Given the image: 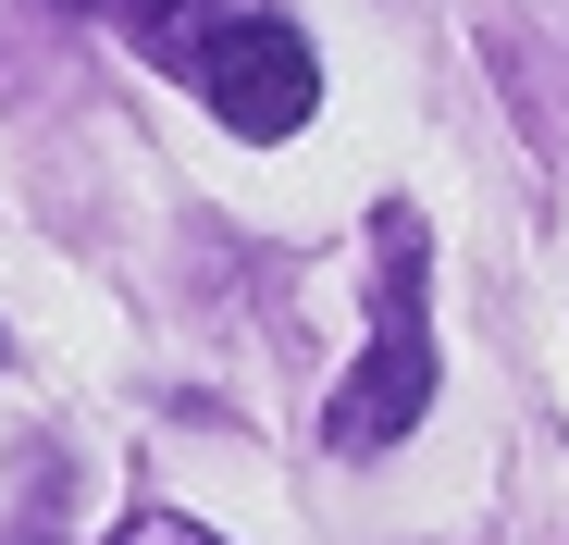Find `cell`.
<instances>
[{
	"label": "cell",
	"instance_id": "obj_4",
	"mask_svg": "<svg viewBox=\"0 0 569 545\" xmlns=\"http://www.w3.org/2000/svg\"><path fill=\"white\" fill-rule=\"evenodd\" d=\"M112 545H223V533H199V521H173V508H137Z\"/></svg>",
	"mask_w": 569,
	"mask_h": 545
},
{
	"label": "cell",
	"instance_id": "obj_2",
	"mask_svg": "<svg viewBox=\"0 0 569 545\" xmlns=\"http://www.w3.org/2000/svg\"><path fill=\"white\" fill-rule=\"evenodd\" d=\"M199 100L248 137V149H272V137H298L310 125V100H322V62H310V38L284 26V13H236L223 38H211V62L186 75Z\"/></svg>",
	"mask_w": 569,
	"mask_h": 545
},
{
	"label": "cell",
	"instance_id": "obj_3",
	"mask_svg": "<svg viewBox=\"0 0 569 545\" xmlns=\"http://www.w3.org/2000/svg\"><path fill=\"white\" fill-rule=\"evenodd\" d=\"M100 13H112L161 75H199V62H211V38H223L236 13H260V0H100Z\"/></svg>",
	"mask_w": 569,
	"mask_h": 545
},
{
	"label": "cell",
	"instance_id": "obj_1",
	"mask_svg": "<svg viewBox=\"0 0 569 545\" xmlns=\"http://www.w3.org/2000/svg\"><path fill=\"white\" fill-rule=\"evenodd\" d=\"M421 409H433V248L409 211H371V347L322 409V446L385 459V446L421 434Z\"/></svg>",
	"mask_w": 569,
	"mask_h": 545
}]
</instances>
